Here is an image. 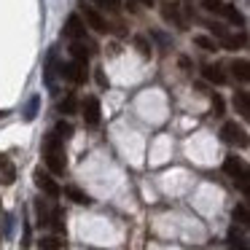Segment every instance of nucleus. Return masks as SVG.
Instances as JSON below:
<instances>
[{
    "mask_svg": "<svg viewBox=\"0 0 250 250\" xmlns=\"http://www.w3.org/2000/svg\"><path fill=\"white\" fill-rule=\"evenodd\" d=\"M43 162L54 175H65V169H67L65 146H62V137H57L54 132L43 140Z\"/></svg>",
    "mask_w": 250,
    "mask_h": 250,
    "instance_id": "f257e3e1",
    "label": "nucleus"
},
{
    "mask_svg": "<svg viewBox=\"0 0 250 250\" xmlns=\"http://www.w3.org/2000/svg\"><path fill=\"white\" fill-rule=\"evenodd\" d=\"M223 172L229 175V178L234 180V183L242 188V194H250V180H248V164L242 162V159L237 156H229L226 162H223Z\"/></svg>",
    "mask_w": 250,
    "mask_h": 250,
    "instance_id": "f03ea898",
    "label": "nucleus"
},
{
    "mask_svg": "<svg viewBox=\"0 0 250 250\" xmlns=\"http://www.w3.org/2000/svg\"><path fill=\"white\" fill-rule=\"evenodd\" d=\"M202 8H205V11H210V14H215V17H226L231 24L245 27V17L231 6V3H223V0H202Z\"/></svg>",
    "mask_w": 250,
    "mask_h": 250,
    "instance_id": "7ed1b4c3",
    "label": "nucleus"
},
{
    "mask_svg": "<svg viewBox=\"0 0 250 250\" xmlns=\"http://www.w3.org/2000/svg\"><path fill=\"white\" fill-rule=\"evenodd\" d=\"M78 14H81L83 24H86V27H92L94 33H100V35H103V33H108V24H105L103 14H100L94 6H89L86 0H81V3H78Z\"/></svg>",
    "mask_w": 250,
    "mask_h": 250,
    "instance_id": "20e7f679",
    "label": "nucleus"
},
{
    "mask_svg": "<svg viewBox=\"0 0 250 250\" xmlns=\"http://www.w3.org/2000/svg\"><path fill=\"white\" fill-rule=\"evenodd\" d=\"M62 35H65V38H73V41H81L83 35H86V24H83V19L78 11L67 14L65 24H62Z\"/></svg>",
    "mask_w": 250,
    "mask_h": 250,
    "instance_id": "39448f33",
    "label": "nucleus"
},
{
    "mask_svg": "<svg viewBox=\"0 0 250 250\" xmlns=\"http://www.w3.org/2000/svg\"><path fill=\"white\" fill-rule=\"evenodd\" d=\"M86 62H76V60H70V62H62L60 65V76L65 78V81H70V83H83L86 81Z\"/></svg>",
    "mask_w": 250,
    "mask_h": 250,
    "instance_id": "423d86ee",
    "label": "nucleus"
},
{
    "mask_svg": "<svg viewBox=\"0 0 250 250\" xmlns=\"http://www.w3.org/2000/svg\"><path fill=\"white\" fill-rule=\"evenodd\" d=\"M33 180H35V186H38V188L43 191L46 196H60V194H62V188L57 186V180L51 178L49 172H43V167H38V169L33 172Z\"/></svg>",
    "mask_w": 250,
    "mask_h": 250,
    "instance_id": "0eeeda50",
    "label": "nucleus"
},
{
    "mask_svg": "<svg viewBox=\"0 0 250 250\" xmlns=\"http://www.w3.org/2000/svg\"><path fill=\"white\" fill-rule=\"evenodd\" d=\"M221 137L229 143V146H239V148H245L248 146V132L242 129V126H237V124H223V129H221Z\"/></svg>",
    "mask_w": 250,
    "mask_h": 250,
    "instance_id": "6e6552de",
    "label": "nucleus"
},
{
    "mask_svg": "<svg viewBox=\"0 0 250 250\" xmlns=\"http://www.w3.org/2000/svg\"><path fill=\"white\" fill-rule=\"evenodd\" d=\"M57 73H60V62H57V49H51L49 51V60H46V65H43V81H46V86L54 92L57 89Z\"/></svg>",
    "mask_w": 250,
    "mask_h": 250,
    "instance_id": "1a4fd4ad",
    "label": "nucleus"
},
{
    "mask_svg": "<svg viewBox=\"0 0 250 250\" xmlns=\"http://www.w3.org/2000/svg\"><path fill=\"white\" fill-rule=\"evenodd\" d=\"M100 119H103L100 100L97 97H86V100H83V121H86V126H97Z\"/></svg>",
    "mask_w": 250,
    "mask_h": 250,
    "instance_id": "9d476101",
    "label": "nucleus"
},
{
    "mask_svg": "<svg viewBox=\"0 0 250 250\" xmlns=\"http://www.w3.org/2000/svg\"><path fill=\"white\" fill-rule=\"evenodd\" d=\"M202 76H205V81L215 83V86H223V83H226V73L218 65H205L202 67Z\"/></svg>",
    "mask_w": 250,
    "mask_h": 250,
    "instance_id": "9b49d317",
    "label": "nucleus"
},
{
    "mask_svg": "<svg viewBox=\"0 0 250 250\" xmlns=\"http://www.w3.org/2000/svg\"><path fill=\"white\" fill-rule=\"evenodd\" d=\"M0 180H3V183H14V180H17L14 162L6 156V153H0Z\"/></svg>",
    "mask_w": 250,
    "mask_h": 250,
    "instance_id": "f8f14e48",
    "label": "nucleus"
},
{
    "mask_svg": "<svg viewBox=\"0 0 250 250\" xmlns=\"http://www.w3.org/2000/svg\"><path fill=\"white\" fill-rule=\"evenodd\" d=\"M162 11H164V19H167V22H175V27H178V30H186V27H188V24L183 22V17H180L178 6H172V3H167V6L162 8Z\"/></svg>",
    "mask_w": 250,
    "mask_h": 250,
    "instance_id": "ddd939ff",
    "label": "nucleus"
},
{
    "mask_svg": "<svg viewBox=\"0 0 250 250\" xmlns=\"http://www.w3.org/2000/svg\"><path fill=\"white\" fill-rule=\"evenodd\" d=\"M231 73L237 76V81L248 83V81H250V62H248V60H237V62H231Z\"/></svg>",
    "mask_w": 250,
    "mask_h": 250,
    "instance_id": "4468645a",
    "label": "nucleus"
},
{
    "mask_svg": "<svg viewBox=\"0 0 250 250\" xmlns=\"http://www.w3.org/2000/svg\"><path fill=\"white\" fill-rule=\"evenodd\" d=\"M70 57H73L76 62H89V57H92V49H86L81 41H73V43H70Z\"/></svg>",
    "mask_w": 250,
    "mask_h": 250,
    "instance_id": "2eb2a0df",
    "label": "nucleus"
},
{
    "mask_svg": "<svg viewBox=\"0 0 250 250\" xmlns=\"http://www.w3.org/2000/svg\"><path fill=\"white\" fill-rule=\"evenodd\" d=\"M250 100H248V92H237L234 94V108H237V113L242 116V119H250Z\"/></svg>",
    "mask_w": 250,
    "mask_h": 250,
    "instance_id": "dca6fc26",
    "label": "nucleus"
},
{
    "mask_svg": "<svg viewBox=\"0 0 250 250\" xmlns=\"http://www.w3.org/2000/svg\"><path fill=\"white\" fill-rule=\"evenodd\" d=\"M65 196H70L76 205H92V196L89 194H83L78 186H65Z\"/></svg>",
    "mask_w": 250,
    "mask_h": 250,
    "instance_id": "f3484780",
    "label": "nucleus"
},
{
    "mask_svg": "<svg viewBox=\"0 0 250 250\" xmlns=\"http://www.w3.org/2000/svg\"><path fill=\"white\" fill-rule=\"evenodd\" d=\"M57 110H60L62 116H73L78 110V100L73 97V94H67V97L60 100V105H57Z\"/></svg>",
    "mask_w": 250,
    "mask_h": 250,
    "instance_id": "a211bd4d",
    "label": "nucleus"
},
{
    "mask_svg": "<svg viewBox=\"0 0 250 250\" xmlns=\"http://www.w3.org/2000/svg\"><path fill=\"white\" fill-rule=\"evenodd\" d=\"M35 212H38V223H41V226H49L51 210L46 207V202H43V199H35Z\"/></svg>",
    "mask_w": 250,
    "mask_h": 250,
    "instance_id": "6ab92c4d",
    "label": "nucleus"
},
{
    "mask_svg": "<svg viewBox=\"0 0 250 250\" xmlns=\"http://www.w3.org/2000/svg\"><path fill=\"white\" fill-rule=\"evenodd\" d=\"M38 108H41V97L33 94V97L27 100V108H24V121H33L35 116H38Z\"/></svg>",
    "mask_w": 250,
    "mask_h": 250,
    "instance_id": "aec40b11",
    "label": "nucleus"
},
{
    "mask_svg": "<svg viewBox=\"0 0 250 250\" xmlns=\"http://www.w3.org/2000/svg\"><path fill=\"white\" fill-rule=\"evenodd\" d=\"M223 41H226V49H245V46H248V35H239V38H231V35H223Z\"/></svg>",
    "mask_w": 250,
    "mask_h": 250,
    "instance_id": "412c9836",
    "label": "nucleus"
},
{
    "mask_svg": "<svg viewBox=\"0 0 250 250\" xmlns=\"http://www.w3.org/2000/svg\"><path fill=\"white\" fill-rule=\"evenodd\" d=\"M231 215H234V221H237V223H242V226H248V223H250L248 205H237V207H234V212H231Z\"/></svg>",
    "mask_w": 250,
    "mask_h": 250,
    "instance_id": "4be33fe9",
    "label": "nucleus"
},
{
    "mask_svg": "<svg viewBox=\"0 0 250 250\" xmlns=\"http://www.w3.org/2000/svg\"><path fill=\"white\" fill-rule=\"evenodd\" d=\"M194 43L199 46V49H205V51H218V43L210 38V35H196Z\"/></svg>",
    "mask_w": 250,
    "mask_h": 250,
    "instance_id": "5701e85b",
    "label": "nucleus"
},
{
    "mask_svg": "<svg viewBox=\"0 0 250 250\" xmlns=\"http://www.w3.org/2000/svg\"><path fill=\"white\" fill-rule=\"evenodd\" d=\"M54 135L62 137V140H67V137L73 135V126L67 124V121H57V124H54Z\"/></svg>",
    "mask_w": 250,
    "mask_h": 250,
    "instance_id": "b1692460",
    "label": "nucleus"
},
{
    "mask_svg": "<svg viewBox=\"0 0 250 250\" xmlns=\"http://www.w3.org/2000/svg\"><path fill=\"white\" fill-rule=\"evenodd\" d=\"M229 242H231V245H239V248H248V242H245L242 231H239L237 226H231V229H229Z\"/></svg>",
    "mask_w": 250,
    "mask_h": 250,
    "instance_id": "393cba45",
    "label": "nucleus"
},
{
    "mask_svg": "<svg viewBox=\"0 0 250 250\" xmlns=\"http://www.w3.org/2000/svg\"><path fill=\"white\" fill-rule=\"evenodd\" d=\"M41 250H62V242L57 237H43L41 239Z\"/></svg>",
    "mask_w": 250,
    "mask_h": 250,
    "instance_id": "a878e982",
    "label": "nucleus"
},
{
    "mask_svg": "<svg viewBox=\"0 0 250 250\" xmlns=\"http://www.w3.org/2000/svg\"><path fill=\"white\" fill-rule=\"evenodd\" d=\"M135 46H137V51H140V54L151 57V46H148V41L143 38V35H137V38H135Z\"/></svg>",
    "mask_w": 250,
    "mask_h": 250,
    "instance_id": "bb28decb",
    "label": "nucleus"
},
{
    "mask_svg": "<svg viewBox=\"0 0 250 250\" xmlns=\"http://www.w3.org/2000/svg\"><path fill=\"white\" fill-rule=\"evenodd\" d=\"M207 27H210V33L218 35V38H223V35H226V27H223L221 22H207Z\"/></svg>",
    "mask_w": 250,
    "mask_h": 250,
    "instance_id": "cd10ccee",
    "label": "nucleus"
},
{
    "mask_svg": "<svg viewBox=\"0 0 250 250\" xmlns=\"http://www.w3.org/2000/svg\"><path fill=\"white\" fill-rule=\"evenodd\" d=\"M212 110H215V116H223V110H226V105H223V97H221V94H215V97H212Z\"/></svg>",
    "mask_w": 250,
    "mask_h": 250,
    "instance_id": "c85d7f7f",
    "label": "nucleus"
},
{
    "mask_svg": "<svg viewBox=\"0 0 250 250\" xmlns=\"http://www.w3.org/2000/svg\"><path fill=\"white\" fill-rule=\"evenodd\" d=\"M97 3H100V6H108L110 11H119V8H121V0H97Z\"/></svg>",
    "mask_w": 250,
    "mask_h": 250,
    "instance_id": "c756f323",
    "label": "nucleus"
},
{
    "mask_svg": "<svg viewBox=\"0 0 250 250\" xmlns=\"http://www.w3.org/2000/svg\"><path fill=\"white\" fill-rule=\"evenodd\" d=\"M97 83H100L103 89H108V78H105V73H103V70H97Z\"/></svg>",
    "mask_w": 250,
    "mask_h": 250,
    "instance_id": "7c9ffc66",
    "label": "nucleus"
},
{
    "mask_svg": "<svg viewBox=\"0 0 250 250\" xmlns=\"http://www.w3.org/2000/svg\"><path fill=\"white\" fill-rule=\"evenodd\" d=\"M143 6H153V0H140Z\"/></svg>",
    "mask_w": 250,
    "mask_h": 250,
    "instance_id": "2f4dec72",
    "label": "nucleus"
},
{
    "mask_svg": "<svg viewBox=\"0 0 250 250\" xmlns=\"http://www.w3.org/2000/svg\"><path fill=\"white\" fill-rule=\"evenodd\" d=\"M3 116H6V110H0V119H3Z\"/></svg>",
    "mask_w": 250,
    "mask_h": 250,
    "instance_id": "473e14b6",
    "label": "nucleus"
},
{
    "mask_svg": "<svg viewBox=\"0 0 250 250\" xmlns=\"http://www.w3.org/2000/svg\"><path fill=\"white\" fill-rule=\"evenodd\" d=\"M231 250H248V248H231Z\"/></svg>",
    "mask_w": 250,
    "mask_h": 250,
    "instance_id": "72a5a7b5",
    "label": "nucleus"
}]
</instances>
